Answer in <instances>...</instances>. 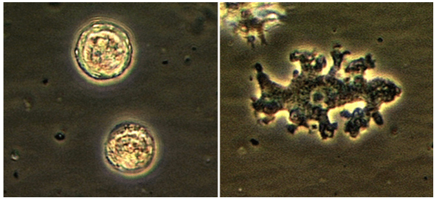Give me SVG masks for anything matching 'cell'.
Listing matches in <instances>:
<instances>
[{"mask_svg":"<svg viewBox=\"0 0 436 200\" xmlns=\"http://www.w3.org/2000/svg\"><path fill=\"white\" fill-rule=\"evenodd\" d=\"M73 54L79 69L89 78L98 81L117 78L132 62L131 34L114 21L92 19L79 31Z\"/></svg>","mask_w":436,"mask_h":200,"instance_id":"6da1fadb","label":"cell"},{"mask_svg":"<svg viewBox=\"0 0 436 200\" xmlns=\"http://www.w3.org/2000/svg\"><path fill=\"white\" fill-rule=\"evenodd\" d=\"M156 142L144 124L126 120L116 124L103 145L106 162L114 170L125 175H138L147 170L156 155Z\"/></svg>","mask_w":436,"mask_h":200,"instance_id":"7a4b0ae2","label":"cell"}]
</instances>
